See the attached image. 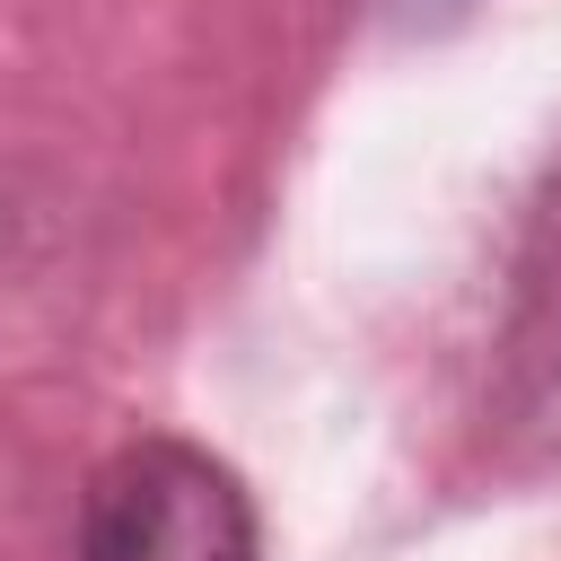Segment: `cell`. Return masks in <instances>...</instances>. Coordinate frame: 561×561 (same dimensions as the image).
I'll return each mask as SVG.
<instances>
[{
    "mask_svg": "<svg viewBox=\"0 0 561 561\" xmlns=\"http://www.w3.org/2000/svg\"><path fill=\"white\" fill-rule=\"evenodd\" d=\"M79 561H254V500L210 447L131 438L88 482Z\"/></svg>",
    "mask_w": 561,
    "mask_h": 561,
    "instance_id": "6da1fadb",
    "label": "cell"
},
{
    "mask_svg": "<svg viewBox=\"0 0 561 561\" xmlns=\"http://www.w3.org/2000/svg\"><path fill=\"white\" fill-rule=\"evenodd\" d=\"M394 9H430V0H394Z\"/></svg>",
    "mask_w": 561,
    "mask_h": 561,
    "instance_id": "7a4b0ae2",
    "label": "cell"
}]
</instances>
